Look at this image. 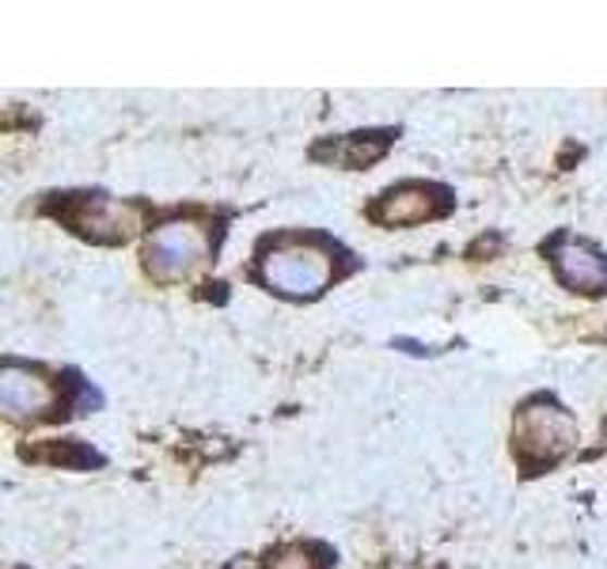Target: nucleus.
<instances>
[{"label":"nucleus","mask_w":607,"mask_h":569,"mask_svg":"<svg viewBox=\"0 0 607 569\" xmlns=\"http://www.w3.org/2000/svg\"><path fill=\"white\" fill-rule=\"evenodd\" d=\"M0 403H4L12 418H42L58 407V387L30 364L4 361V369H0Z\"/></svg>","instance_id":"obj_5"},{"label":"nucleus","mask_w":607,"mask_h":569,"mask_svg":"<svg viewBox=\"0 0 607 569\" xmlns=\"http://www.w3.org/2000/svg\"><path fill=\"white\" fill-rule=\"evenodd\" d=\"M550 259H555L558 282L573 288V293L596 296L607 288V259L593 244H585V239H573V236L555 239L550 244Z\"/></svg>","instance_id":"obj_7"},{"label":"nucleus","mask_w":607,"mask_h":569,"mask_svg":"<svg viewBox=\"0 0 607 569\" xmlns=\"http://www.w3.org/2000/svg\"><path fill=\"white\" fill-rule=\"evenodd\" d=\"M209 251H213V239L201 224L171 221L160 224L145 244V270L163 285L186 282L209 259Z\"/></svg>","instance_id":"obj_3"},{"label":"nucleus","mask_w":607,"mask_h":569,"mask_svg":"<svg viewBox=\"0 0 607 569\" xmlns=\"http://www.w3.org/2000/svg\"><path fill=\"white\" fill-rule=\"evenodd\" d=\"M35 459H50V463H65V467H91V463H103L91 448H80V444H53V448L35 452Z\"/></svg>","instance_id":"obj_9"},{"label":"nucleus","mask_w":607,"mask_h":569,"mask_svg":"<svg viewBox=\"0 0 607 569\" xmlns=\"http://www.w3.org/2000/svg\"><path fill=\"white\" fill-rule=\"evenodd\" d=\"M578 444V422L570 418V410H562L550 399L528 403L517 415L512 425V452L528 471H543V467L558 463L566 452Z\"/></svg>","instance_id":"obj_2"},{"label":"nucleus","mask_w":607,"mask_h":569,"mask_svg":"<svg viewBox=\"0 0 607 569\" xmlns=\"http://www.w3.org/2000/svg\"><path fill=\"white\" fill-rule=\"evenodd\" d=\"M441 198H445V194L425 183H402L380 194L376 206L369 209V217L376 224H384V228H410V224L433 221V217L445 213L448 206Z\"/></svg>","instance_id":"obj_6"},{"label":"nucleus","mask_w":607,"mask_h":569,"mask_svg":"<svg viewBox=\"0 0 607 569\" xmlns=\"http://www.w3.org/2000/svg\"><path fill=\"white\" fill-rule=\"evenodd\" d=\"M69 224H73L80 236L96 239V244H126L137 228V209L126 206V201H114V198H76L73 206L61 209Z\"/></svg>","instance_id":"obj_4"},{"label":"nucleus","mask_w":607,"mask_h":569,"mask_svg":"<svg viewBox=\"0 0 607 569\" xmlns=\"http://www.w3.org/2000/svg\"><path fill=\"white\" fill-rule=\"evenodd\" d=\"M387 145H392V134H349L319 145L315 160H334L338 168H364V163L380 160Z\"/></svg>","instance_id":"obj_8"},{"label":"nucleus","mask_w":607,"mask_h":569,"mask_svg":"<svg viewBox=\"0 0 607 569\" xmlns=\"http://www.w3.org/2000/svg\"><path fill=\"white\" fill-rule=\"evenodd\" d=\"M338 274V259L319 239H277L262 255V277L285 296H319Z\"/></svg>","instance_id":"obj_1"},{"label":"nucleus","mask_w":607,"mask_h":569,"mask_svg":"<svg viewBox=\"0 0 607 569\" xmlns=\"http://www.w3.org/2000/svg\"><path fill=\"white\" fill-rule=\"evenodd\" d=\"M326 562L319 558L315 547H282L270 555L267 569H323Z\"/></svg>","instance_id":"obj_10"}]
</instances>
